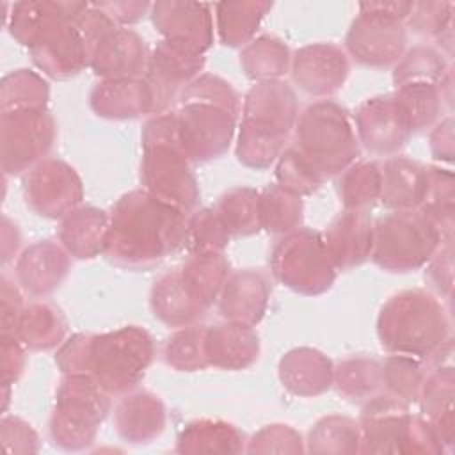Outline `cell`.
Masks as SVG:
<instances>
[{"instance_id":"cell-1","label":"cell","mask_w":455,"mask_h":455,"mask_svg":"<svg viewBox=\"0 0 455 455\" xmlns=\"http://www.w3.org/2000/svg\"><path fill=\"white\" fill-rule=\"evenodd\" d=\"M187 242V213L144 188L119 197L108 213L103 254L116 265L146 270Z\"/></svg>"},{"instance_id":"cell-2","label":"cell","mask_w":455,"mask_h":455,"mask_svg":"<svg viewBox=\"0 0 455 455\" xmlns=\"http://www.w3.org/2000/svg\"><path fill=\"white\" fill-rule=\"evenodd\" d=\"M178 139L190 162L222 156L235 137L240 98L235 87L212 73H201L178 96Z\"/></svg>"},{"instance_id":"cell-3","label":"cell","mask_w":455,"mask_h":455,"mask_svg":"<svg viewBox=\"0 0 455 455\" xmlns=\"http://www.w3.org/2000/svg\"><path fill=\"white\" fill-rule=\"evenodd\" d=\"M299 117L293 87L283 80L256 82L245 94L236 139V158L251 169H267L284 151Z\"/></svg>"},{"instance_id":"cell-4","label":"cell","mask_w":455,"mask_h":455,"mask_svg":"<svg viewBox=\"0 0 455 455\" xmlns=\"http://www.w3.org/2000/svg\"><path fill=\"white\" fill-rule=\"evenodd\" d=\"M377 336L391 354L427 363L450 338V318L443 302L425 290H403L389 297L377 318Z\"/></svg>"},{"instance_id":"cell-5","label":"cell","mask_w":455,"mask_h":455,"mask_svg":"<svg viewBox=\"0 0 455 455\" xmlns=\"http://www.w3.org/2000/svg\"><path fill=\"white\" fill-rule=\"evenodd\" d=\"M142 188L185 213L199 201V185L183 153L172 110L153 114L142 128Z\"/></svg>"},{"instance_id":"cell-6","label":"cell","mask_w":455,"mask_h":455,"mask_svg":"<svg viewBox=\"0 0 455 455\" xmlns=\"http://www.w3.org/2000/svg\"><path fill=\"white\" fill-rule=\"evenodd\" d=\"M291 148L323 181L341 174L361 153L348 110L332 100L313 101L299 112Z\"/></svg>"},{"instance_id":"cell-7","label":"cell","mask_w":455,"mask_h":455,"mask_svg":"<svg viewBox=\"0 0 455 455\" xmlns=\"http://www.w3.org/2000/svg\"><path fill=\"white\" fill-rule=\"evenodd\" d=\"M110 396L89 373L66 375L48 421L53 444L73 451L87 448L110 412Z\"/></svg>"},{"instance_id":"cell-8","label":"cell","mask_w":455,"mask_h":455,"mask_svg":"<svg viewBox=\"0 0 455 455\" xmlns=\"http://www.w3.org/2000/svg\"><path fill=\"white\" fill-rule=\"evenodd\" d=\"M441 242L439 229L419 210H391L373 222L370 258L387 272H411L427 265Z\"/></svg>"},{"instance_id":"cell-9","label":"cell","mask_w":455,"mask_h":455,"mask_svg":"<svg viewBox=\"0 0 455 455\" xmlns=\"http://www.w3.org/2000/svg\"><path fill=\"white\" fill-rule=\"evenodd\" d=\"M155 355L151 334L139 325H124L94 334L89 375L108 395H126L144 379Z\"/></svg>"},{"instance_id":"cell-10","label":"cell","mask_w":455,"mask_h":455,"mask_svg":"<svg viewBox=\"0 0 455 455\" xmlns=\"http://www.w3.org/2000/svg\"><path fill=\"white\" fill-rule=\"evenodd\" d=\"M268 265L275 281L306 297L331 290L338 272L322 233L309 228H297L283 235L272 247Z\"/></svg>"},{"instance_id":"cell-11","label":"cell","mask_w":455,"mask_h":455,"mask_svg":"<svg viewBox=\"0 0 455 455\" xmlns=\"http://www.w3.org/2000/svg\"><path fill=\"white\" fill-rule=\"evenodd\" d=\"M57 128L46 108L9 110L0 116V155L5 176L23 174L46 158Z\"/></svg>"},{"instance_id":"cell-12","label":"cell","mask_w":455,"mask_h":455,"mask_svg":"<svg viewBox=\"0 0 455 455\" xmlns=\"http://www.w3.org/2000/svg\"><path fill=\"white\" fill-rule=\"evenodd\" d=\"M345 46L359 64L387 68L407 52V28L402 20L375 11L363 2L347 32Z\"/></svg>"},{"instance_id":"cell-13","label":"cell","mask_w":455,"mask_h":455,"mask_svg":"<svg viewBox=\"0 0 455 455\" xmlns=\"http://www.w3.org/2000/svg\"><path fill=\"white\" fill-rule=\"evenodd\" d=\"M23 197L34 213L46 219H62L80 206L84 185L68 162L46 156L25 172Z\"/></svg>"},{"instance_id":"cell-14","label":"cell","mask_w":455,"mask_h":455,"mask_svg":"<svg viewBox=\"0 0 455 455\" xmlns=\"http://www.w3.org/2000/svg\"><path fill=\"white\" fill-rule=\"evenodd\" d=\"M80 14L55 21L28 48L34 64L44 75L64 80L78 75L89 66L91 43L78 23Z\"/></svg>"},{"instance_id":"cell-15","label":"cell","mask_w":455,"mask_h":455,"mask_svg":"<svg viewBox=\"0 0 455 455\" xmlns=\"http://www.w3.org/2000/svg\"><path fill=\"white\" fill-rule=\"evenodd\" d=\"M203 68L204 55L162 39L149 53L144 75L153 92V114L165 112L178 101L180 92L201 75Z\"/></svg>"},{"instance_id":"cell-16","label":"cell","mask_w":455,"mask_h":455,"mask_svg":"<svg viewBox=\"0 0 455 455\" xmlns=\"http://www.w3.org/2000/svg\"><path fill=\"white\" fill-rule=\"evenodd\" d=\"M151 20L156 30L169 41L188 52L204 55L213 44V20L210 4L165 0L151 5Z\"/></svg>"},{"instance_id":"cell-17","label":"cell","mask_w":455,"mask_h":455,"mask_svg":"<svg viewBox=\"0 0 455 455\" xmlns=\"http://www.w3.org/2000/svg\"><path fill=\"white\" fill-rule=\"evenodd\" d=\"M352 121L359 144L375 155L396 153L412 135L393 94L368 98Z\"/></svg>"},{"instance_id":"cell-18","label":"cell","mask_w":455,"mask_h":455,"mask_svg":"<svg viewBox=\"0 0 455 455\" xmlns=\"http://www.w3.org/2000/svg\"><path fill=\"white\" fill-rule=\"evenodd\" d=\"M347 52L334 43H313L291 55V80L309 96H329L343 87L348 76Z\"/></svg>"},{"instance_id":"cell-19","label":"cell","mask_w":455,"mask_h":455,"mask_svg":"<svg viewBox=\"0 0 455 455\" xmlns=\"http://www.w3.org/2000/svg\"><path fill=\"white\" fill-rule=\"evenodd\" d=\"M412 414L409 405L379 393L364 402L359 418L361 453H402L407 427Z\"/></svg>"},{"instance_id":"cell-20","label":"cell","mask_w":455,"mask_h":455,"mask_svg":"<svg viewBox=\"0 0 455 455\" xmlns=\"http://www.w3.org/2000/svg\"><path fill=\"white\" fill-rule=\"evenodd\" d=\"M146 41L132 28L112 25L94 44L89 68L103 80L133 78L148 66Z\"/></svg>"},{"instance_id":"cell-21","label":"cell","mask_w":455,"mask_h":455,"mask_svg":"<svg viewBox=\"0 0 455 455\" xmlns=\"http://www.w3.org/2000/svg\"><path fill=\"white\" fill-rule=\"evenodd\" d=\"M69 265V254L60 243L39 240L18 256L14 265L16 283L32 297H46L62 284Z\"/></svg>"},{"instance_id":"cell-22","label":"cell","mask_w":455,"mask_h":455,"mask_svg":"<svg viewBox=\"0 0 455 455\" xmlns=\"http://www.w3.org/2000/svg\"><path fill=\"white\" fill-rule=\"evenodd\" d=\"M270 281L258 268L233 270L219 295V311L226 320L254 327L265 316L270 299Z\"/></svg>"},{"instance_id":"cell-23","label":"cell","mask_w":455,"mask_h":455,"mask_svg":"<svg viewBox=\"0 0 455 455\" xmlns=\"http://www.w3.org/2000/svg\"><path fill=\"white\" fill-rule=\"evenodd\" d=\"M373 222L368 212L343 210L322 233L336 270H352L371 254Z\"/></svg>"},{"instance_id":"cell-24","label":"cell","mask_w":455,"mask_h":455,"mask_svg":"<svg viewBox=\"0 0 455 455\" xmlns=\"http://www.w3.org/2000/svg\"><path fill=\"white\" fill-rule=\"evenodd\" d=\"M89 105L105 119H133L153 114V92L144 76L110 78L92 87Z\"/></svg>"},{"instance_id":"cell-25","label":"cell","mask_w":455,"mask_h":455,"mask_svg":"<svg viewBox=\"0 0 455 455\" xmlns=\"http://www.w3.org/2000/svg\"><path fill=\"white\" fill-rule=\"evenodd\" d=\"M204 350L210 366L243 370L259 357V338L254 327L226 320L206 327Z\"/></svg>"},{"instance_id":"cell-26","label":"cell","mask_w":455,"mask_h":455,"mask_svg":"<svg viewBox=\"0 0 455 455\" xmlns=\"http://www.w3.org/2000/svg\"><path fill=\"white\" fill-rule=\"evenodd\" d=\"M279 380L295 396H318L332 386L334 364L320 350L297 347L288 350L277 366Z\"/></svg>"},{"instance_id":"cell-27","label":"cell","mask_w":455,"mask_h":455,"mask_svg":"<svg viewBox=\"0 0 455 455\" xmlns=\"http://www.w3.org/2000/svg\"><path fill=\"white\" fill-rule=\"evenodd\" d=\"M379 167V201L389 210H418L427 190V167L403 155H393Z\"/></svg>"},{"instance_id":"cell-28","label":"cell","mask_w":455,"mask_h":455,"mask_svg":"<svg viewBox=\"0 0 455 455\" xmlns=\"http://www.w3.org/2000/svg\"><path fill=\"white\" fill-rule=\"evenodd\" d=\"M164 402L149 393L126 395L114 411V425L121 439L130 444H148L165 428Z\"/></svg>"},{"instance_id":"cell-29","label":"cell","mask_w":455,"mask_h":455,"mask_svg":"<svg viewBox=\"0 0 455 455\" xmlns=\"http://www.w3.org/2000/svg\"><path fill=\"white\" fill-rule=\"evenodd\" d=\"M423 418L432 425L444 450L453 446V366L451 363L427 368L419 398Z\"/></svg>"},{"instance_id":"cell-30","label":"cell","mask_w":455,"mask_h":455,"mask_svg":"<svg viewBox=\"0 0 455 455\" xmlns=\"http://www.w3.org/2000/svg\"><path fill=\"white\" fill-rule=\"evenodd\" d=\"M108 233V213L96 206H76L60 219L59 242L69 256L89 259L103 254Z\"/></svg>"},{"instance_id":"cell-31","label":"cell","mask_w":455,"mask_h":455,"mask_svg":"<svg viewBox=\"0 0 455 455\" xmlns=\"http://www.w3.org/2000/svg\"><path fill=\"white\" fill-rule=\"evenodd\" d=\"M87 5V2H16L11 5V12L5 16V27L20 44L30 48L55 21L66 16L80 14Z\"/></svg>"},{"instance_id":"cell-32","label":"cell","mask_w":455,"mask_h":455,"mask_svg":"<svg viewBox=\"0 0 455 455\" xmlns=\"http://www.w3.org/2000/svg\"><path fill=\"white\" fill-rule=\"evenodd\" d=\"M149 306L155 318L176 329L197 323L208 311L185 288L178 268L155 281L149 293Z\"/></svg>"},{"instance_id":"cell-33","label":"cell","mask_w":455,"mask_h":455,"mask_svg":"<svg viewBox=\"0 0 455 455\" xmlns=\"http://www.w3.org/2000/svg\"><path fill=\"white\" fill-rule=\"evenodd\" d=\"M180 277L190 295L204 307L219 300V295L231 274L229 261L222 252H190L178 268Z\"/></svg>"},{"instance_id":"cell-34","label":"cell","mask_w":455,"mask_h":455,"mask_svg":"<svg viewBox=\"0 0 455 455\" xmlns=\"http://www.w3.org/2000/svg\"><path fill=\"white\" fill-rule=\"evenodd\" d=\"M68 322L64 313L52 302L25 306L14 336L27 350H50L64 343Z\"/></svg>"},{"instance_id":"cell-35","label":"cell","mask_w":455,"mask_h":455,"mask_svg":"<svg viewBox=\"0 0 455 455\" xmlns=\"http://www.w3.org/2000/svg\"><path fill=\"white\" fill-rule=\"evenodd\" d=\"M245 435L235 425L220 419H196L187 423L178 439V453H240Z\"/></svg>"},{"instance_id":"cell-36","label":"cell","mask_w":455,"mask_h":455,"mask_svg":"<svg viewBox=\"0 0 455 455\" xmlns=\"http://www.w3.org/2000/svg\"><path fill=\"white\" fill-rule=\"evenodd\" d=\"M240 66L254 82L281 80L290 71L291 53L284 41L275 36H259L240 52Z\"/></svg>"},{"instance_id":"cell-37","label":"cell","mask_w":455,"mask_h":455,"mask_svg":"<svg viewBox=\"0 0 455 455\" xmlns=\"http://www.w3.org/2000/svg\"><path fill=\"white\" fill-rule=\"evenodd\" d=\"M272 2H219L215 4L217 32L226 46H245L252 41Z\"/></svg>"},{"instance_id":"cell-38","label":"cell","mask_w":455,"mask_h":455,"mask_svg":"<svg viewBox=\"0 0 455 455\" xmlns=\"http://www.w3.org/2000/svg\"><path fill=\"white\" fill-rule=\"evenodd\" d=\"M332 386L352 402H366L382 393V364L368 355H352L334 366Z\"/></svg>"},{"instance_id":"cell-39","label":"cell","mask_w":455,"mask_h":455,"mask_svg":"<svg viewBox=\"0 0 455 455\" xmlns=\"http://www.w3.org/2000/svg\"><path fill=\"white\" fill-rule=\"evenodd\" d=\"M453 172L435 165L427 167V190L418 210L439 229L444 240L453 238Z\"/></svg>"},{"instance_id":"cell-40","label":"cell","mask_w":455,"mask_h":455,"mask_svg":"<svg viewBox=\"0 0 455 455\" xmlns=\"http://www.w3.org/2000/svg\"><path fill=\"white\" fill-rule=\"evenodd\" d=\"M231 236H251L259 226V192L251 187H233L226 190L215 208Z\"/></svg>"},{"instance_id":"cell-41","label":"cell","mask_w":455,"mask_h":455,"mask_svg":"<svg viewBox=\"0 0 455 455\" xmlns=\"http://www.w3.org/2000/svg\"><path fill=\"white\" fill-rule=\"evenodd\" d=\"M345 210L368 212L380 197V167L375 162H354L336 181Z\"/></svg>"},{"instance_id":"cell-42","label":"cell","mask_w":455,"mask_h":455,"mask_svg":"<svg viewBox=\"0 0 455 455\" xmlns=\"http://www.w3.org/2000/svg\"><path fill=\"white\" fill-rule=\"evenodd\" d=\"M302 197L283 188L277 183L259 192V226L275 235H286L302 222Z\"/></svg>"},{"instance_id":"cell-43","label":"cell","mask_w":455,"mask_h":455,"mask_svg":"<svg viewBox=\"0 0 455 455\" xmlns=\"http://www.w3.org/2000/svg\"><path fill=\"white\" fill-rule=\"evenodd\" d=\"M306 443L309 453H355L361 443L359 423L348 416H323L311 427Z\"/></svg>"},{"instance_id":"cell-44","label":"cell","mask_w":455,"mask_h":455,"mask_svg":"<svg viewBox=\"0 0 455 455\" xmlns=\"http://www.w3.org/2000/svg\"><path fill=\"white\" fill-rule=\"evenodd\" d=\"M50 100L48 82L32 69H14L2 78L0 110L46 108Z\"/></svg>"},{"instance_id":"cell-45","label":"cell","mask_w":455,"mask_h":455,"mask_svg":"<svg viewBox=\"0 0 455 455\" xmlns=\"http://www.w3.org/2000/svg\"><path fill=\"white\" fill-rule=\"evenodd\" d=\"M411 132L430 128L441 116L444 101L439 87L432 84H409L393 92Z\"/></svg>"},{"instance_id":"cell-46","label":"cell","mask_w":455,"mask_h":455,"mask_svg":"<svg viewBox=\"0 0 455 455\" xmlns=\"http://www.w3.org/2000/svg\"><path fill=\"white\" fill-rule=\"evenodd\" d=\"M380 364H382V393L407 405L416 403L419 398L425 373H427V366L423 364V361L411 355L391 354Z\"/></svg>"},{"instance_id":"cell-47","label":"cell","mask_w":455,"mask_h":455,"mask_svg":"<svg viewBox=\"0 0 455 455\" xmlns=\"http://www.w3.org/2000/svg\"><path fill=\"white\" fill-rule=\"evenodd\" d=\"M444 55L432 46L418 44L407 50L402 59L395 64L393 84L395 87L409 84H432L439 85L443 76L448 73Z\"/></svg>"},{"instance_id":"cell-48","label":"cell","mask_w":455,"mask_h":455,"mask_svg":"<svg viewBox=\"0 0 455 455\" xmlns=\"http://www.w3.org/2000/svg\"><path fill=\"white\" fill-rule=\"evenodd\" d=\"M206 325H187L172 332L164 345V361L178 371H197L208 364L204 350Z\"/></svg>"},{"instance_id":"cell-49","label":"cell","mask_w":455,"mask_h":455,"mask_svg":"<svg viewBox=\"0 0 455 455\" xmlns=\"http://www.w3.org/2000/svg\"><path fill=\"white\" fill-rule=\"evenodd\" d=\"M231 235L213 208H201L187 215V242L190 252H222Z\"/></svg>"},{"instance_id":"cell-50","label":"cell","mask_w":455,"mask_h":455,"mask_svg":"<svg viewBox=\"0 0 455 455\" xmlns=\"http://www.w3.org/2000/svg\"><path fill=\"white\" fill-rule=\"evenodd\" d=\"M275 183L283 188L297 194L309 196L316 192L323 180L311 169V165L290 146L286 148L275 164Z\"/></svg>"},{"instance_id":"cell-51","label":"cell","mask_w":455,"mask_h":455,"mask_svg":"<svg viewBox=\"0 0 455 455\" xmlns=\"http://www.w3.org/2000/svg\"><path fill=\"white\" fill-rule=\"evenodd\" d=\"M247 453H302L306 451L300 434L290 425L272 423L259 428L245 446Z\"/></svg>"},{"instance_id":"cell-52","label":"cell","mask_w":455,"mask_h":455,"mask_svg":"<svg viewBox=\"0 0 455 455\" xmlns=\"http://www.w3.org/2000/svg\"><path fill=\"white\" fill-rule=\"evenodd\" d=\"M451 2H414L409 18L405 20L412 32L432 36L434 39L453 25Z\"/></svg>"},{"instance_id":"cell-53","label":"cell","mask_w":455,"mask_h":455,"mask_svg":"<svg viewBox=\"0 0 455 455\" xmlns=\"http://www.w3.org/2000/svg\"><path fill=\"white\" fill-rule=\"evenodd\" d=\"M92 336L91 332H76L60 345L55 363L64 375L89 373Z\"/></svg>"},{"instance_id":"cell-54","label":"cell","mask_w":455,"mask_h":455,"mask_svg":"<svg viewBox=\"0 0 455 455\" xmlns=\"http://www.w3.org/2000/svg\"><path fill=\"white\" fill-rule=\"evenodd\" d=\"M2 446L9 453H34L39 448V439L30 423L18 416H4L0 421Z\"/></svg>"},{"instance_id":"cell-55","label":"cell","mask_w":455,"mask_h":455,"mask_svg":"<svg viewBox=\"0 0 455 455\" xmlns=\"http://www.w3.org/2000/svg\"><path fill=\"white\" fill-rule=\"evenodd\" d=\"M427 279L435 291L451 299L453 290V238L441 242L427 263Z\"/></svg>"},{"instance_id":"cell-56","label":"cell","mask_w":455,"mask_h":455,"mask_svg":"<svg viewBox=\"0 0 455 455\" xmlns=\"http://www.w3.org/2000/svg\"><path fill=\"white\" fill-rule=\"evenodd\" d=\"M0 316H2V334H12L18 320L25 309L23 297L18 283H12L5 275L0 279Z\"/></svg>"},{"instance_id":"cell-57","label":"cell","mask_w":455,"mask_h":455,"mask_svg":"<svg viewBox=\"0 0 455 455\" xmlns=\"http://www.w3.org/2000/svg\"><path fill=\"white\" fill-rule=\"evenodd\" d=\"M25 347L14 334H2V384L12 386L25 370Z\"/></svg>"},{"instance_id":"cell-58","label":"cell","mask_w":455,"mask_h":455,"mask_svg":"<svg viewBox=\"0 0 455 455\" xmlns=\"http://www.w3.org/2000/svg\"><path fill=\"white\" fill-rule=\"evenodd\" d=\"M92 5L119 27L142 20L144 14L151 9V4L148 2H100Z\"/></svg>"},{"instance_id":"cell-59","label":"cell","mask_w":455,"mask_h":455,"mask_svg":"<svg viewBox=\"0 0 455 455\" xmlns=\"http://www.w3.org/2000/svg\"><path fill=\"white\" fill-rule=\"evenodd\" d=\"M430 151L435 160L451 162L453 158V119L446 117L437 123L430 133Z\"/></svg>"},{"instance_id":"cell-60","label":"cell","mask_w":455,"mask_h":455,"mask_svg":"<svg viewBox=\"0 0 455 455\" xmlns=\"http://www.w3.org/2000/svg\"><path fill=\"white\" fill-rule=\"evenodd\" d=\"M20 249V233L7 217L2 219V261L9 263Z\"/></svg>"}]
</instances>
